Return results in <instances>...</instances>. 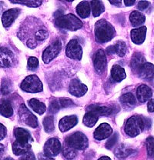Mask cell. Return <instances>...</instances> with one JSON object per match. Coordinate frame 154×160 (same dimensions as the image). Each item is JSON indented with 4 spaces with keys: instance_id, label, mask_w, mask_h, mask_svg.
<instances>
[{
    "instance_id": "836d02e7",
    "label": "cell",
    "mask_w": 154,
    "mask_h": 160,
    "mask_svg": "<svg viewBox=\"0 0 154 160\" xmlns=\"http://www.w3.org/2000/svg\"><path fill=\"white\" fill-rule=\"evenodd\" d=\"M43 127L46 132H53L55 129L54 119L53 116H47L43 119Z\"/></svg>"
},
{
    "instance_id": "f546056e",
    "label": "cell",
    "mask_w": 154,
    "mask_h": 160,
    "mask_svg": "<svg viewBox=\"0 0 154 160\" xmlns=\"http://www.w3.org/2000/svg\"><path fill=\"white\" fill-rule=\"evenodd\" d=\"M29 105L36 113L39 115H43L46 112V105L36 99H32L29 101Z\"/></svg>"
},
{
    "instance_id": "7c38bea8",
    "label": "cell",
    "mask_w": 154,
    "mask_h": 160,
    "mask_svg": "<svg viewBox=\"0 0 154 160\" xmlns=\"http://www.w3.org/2000/svg\"><path fill=\"white\" fill-rule=\"evenodd\" d=\"M88 88L86 85L80 82L78 79L72 80L69 87L70 94L76 97H81L86 93Z\"/></svg>"
},
{
    "instance_id": "bcb514c9",
    "label": "cell",
    "mask_w": 154,
    "mask_h": 160,
    "mask_svg": "<svg viewBox=\"0 0 154 160\" xmlns=\"http://www.w3.org/2000/svg\"><path fill=\"white\" fill-rule=\"evenodd\" d=\"M135 2H136L135 0H125L124 1L125 6H133V5L135 4Z\"/></svg>"
},
{
    "instance_id": "2e32d148",
    "label": "cell",
    "mask_w": 154,
    "mask_h": 160,
    "mask_svg": "<svg viewBox=\"0 0 154 160\" xmlns=\"http://www.w3.org/2000/svg\"><path fill=\"white\" fill-rule=\"evenodd\" d=\"M137 74L141 79H151L154 77V65L150 62H146L137 71Z\"/></svg>"
},
{
    "instance_id": "f5cc1de1",
    "label": "cell",
    "mask_w": 154,
    "mask_h": 160,
    "mask_svg": "<svg viewBox=\"0 0 154 160\" xmlns=\"http://www.w3.org/2000/svg\"><path fill=\"white\" fill-rule=\"evenodd\" d=\"M4 160H13V159L11 157H7V158H6V159H4Z\"/></svg>"
},
{
    "instance_id": "e0dca14e",
    "label": "cell",
    "mask_w": 154,
    "mask_h": 160,
    "mask_svg": "<svg viewBox=\"0 0 154 160\" xmlns=\"http://www.w3.org/2000/svg\"><path fill=\"white\" fill-rule=\"evenodd\" d=\"M146 26H141L138 29H133L130 32L132 41L136 45H141L142 43H143L146 39Z\"/></svg>"
},
{
    "instance_id": "1f68e13d",
    "label": "cell",
    "mask_w": 154,
    "mask_h": 160,
    "mask_svg": "<svg viewBox=\"0 0 154 160\" xmlns=\"http://www.w3.org/2000/svg\"><path fill=\"white\" fill-rule=\"evenodd\" d=\"M90 6L93 10V15L94 17L100 16L105 10L104 5L101 1H91Z\"/></svg>"
},
{
    "instance_id": "7a4b0ae2",
    "label": "cell",
    "mask_w": 154,
    "mask_h": 160,
    "mask_svg": "<svg viewBox=\"0 0 154 160\" xmlns=\"http://www.w3.org/2000/svg\"><path fill=\"white\" fill-rule=\"evenodd\" d=\"M115 34L114 28L106 20H99L95 25V36L98 42L105 43L110 41Z\"/></svg>"
},
{
    "instance_id": "c3c4849f",
    "label": "cell",
    "mask_w": 154,
    "mask_h": 160,
    "mask_svg": "<svg viewBox=\"0 0 154 160\" xmlns=\"http://www.w3.org/2000/svg\"><path fill=\"white\" fill-rule=\"evenodd\" d=\"M110 2L111 3L112 5H114V6H119L121 5V1H110Z\"/></svg>"
},
{
    "instance_id": "60d3db41",
    "label": "cell",
    "mask_w": 154,
    "mask_h": 160,
    "mask_svg": "<svg viewBox=\"0 0 154 160\" xmlns=\"http://www.w3.org/2000/svg\"><path fill=\"white\" fill-rule=\"evenodd\" d=\"M60 105L59 102V100H53L52 101V102L50 103L49 106V110L50 112H52L53 113H56V112H58L60 109Z\"/></svg>"
},
{
    "instance_id": "ffe728a7",
    "label": "cell",
    "mask_w": 154,
    "mask_h": 160,
    "mask_svg": "<svg viewBox=\"0 0 154 160\" xmlns=\"http://www.w3.org/2000/svg\"><path fill=\"white\" fill-rule=\"evenodd\" d=\"M106 52L109 54H114V53H116L120 57H123L126 52V45L124 42L119 41L114 46H110V47L107 48Z\"/></svg>"
},
{
    "instance_id": "9c48e42d",
    "label": "cell",
    "mask_w": 154,
    "mask_h": 160,
    "mask_svg": "<svg viewBox=\"0 0 154 160\" xmlns=\"http://www.w3.org/2000/svg\"><path fill=\"white\" fill-rule=\"evenodd\" d=\"M93 65L96 71L100 74L104 72L107 67L106 55L104 50L99 49L95 54L93 59Z\"/></svg>"
},
{
    "instance_id": "8d00e7d4",
    "label": "cell",
    "mask_w": 154,
    "mask_h": 160,
    "mask_svg": "<svg viewBox=\"0 0 154 160\" xmlns=\"http://www.w3.org/2000/svg\"><path fill=\"white\" fill-rule=\"evenodd\" d=\"M12 3L14 4H22L25 5L29 7H38L42 4V1H25V0H21V1H11Z\"/></svg>"
},
{
    "instance_id": "ab89813d",
    "label": "cell",
    "mask_w": 154,
    "mask_h": 160,
    "mask_svg": "<svg viewBox=\"0 0 154 160\" xmlns=\"http://www.w3.org/2000/svg\"><path fill=\"white\" fill-rule=\"evenodd\" d=\"M59 102L60 107L61 108L69 107V106L74 105L73 102L69 99H59Z\"/></svg>"
},
{
    "instance_id": "f1b7e54d",
    "label": "cell",
    "mask_w": 154,
    "mask_h": 160,
    "mask_svg": "<svg viewBox=\"0 0 154 160\" xmlns=\"http://www.w3.org/2000/svg\"><path fill=\"white\" fill-rule=\"evenodd\" d=\"M99 119V116L93 111H89L83 117V124L88 127H93L96 125Z\"/></svg>"
},
{
    "instance_id": "681fc988",
    "label": "cell",
    "mask_w": 154,
    "mask_h": 160,
    "mask_svg": "<svg viewBox=\"0 0 154 160\" xmlns=\"http://www.w3.org/2000/svg\"><path fill=\"white\" fill-rule=\"evenodd\" d=\"M41 160H54V159H53V158H51V157H49V156H47L45 155L44 157L41 158Z\"/></svg>"
},
{
    "instance_id": "ba28073f",
    "label": "cell",
    "mask_w": 154,
    "mask_h": 160,
    "mask_svg": "<svg viewBox=\"0 0 154 160\" xmlns=\"http://www.w3.org/2000/svg\"><path fill=\"white\" fill-rule=\"evenodd\" d=\"M66 53L70 59L80 60L83 56V49L76 39H72L67 44Z\"/></svg>"
},
{
    "instance_id": "e575fe53",
    "label": "cell",
    "mask_w": 154,
    "mask_h": 160,
    "mask_svg": "<svg viewBox=\"0 0 154 160\" xmlns=\"http://www.w3.org/2000/svg\"><path fill=\"white\" fill-rule=\"evenodd\" d=\"M13 89V83L8 79H3L1 85V92L3 95H8Z\"/></svg>"
},
{
    "instance_id": "4dcf8cb0",
    "label": "cell",
    "mask_w": 154,
    "mask_h": 160,
    "mask_svg": "<svg viewBox=\"0 0 154 160\" xmlns=\"http://www.w3.org/2000/svg\"><path fill=\"white\" fill-rule=\"evenodd\" d=\"M89 111H93L96 113L98 116H109L113 112V109L107 106H92L88 107Z\"/></svg>"
},
{
    "instance_id": "f907efd6",
    "label": "cell",
    "mask_w": 154,
    "mask_h": 160,
    "mask_svg": "<svg viewBox=\"0 0 154 160\" xmlns=\"http://www.w3.org/2000/svg\"><path fill=\"white\" fill-rule=\"evenodd\" d=\"M98 160H111V159L110 157H108V156H103V157H101Z\"/></svg>"
},
{
    "instance_id": "4316f807",
    "label": "cell",
    "mask_w": 154,
    "mask_h": 160,
    "mask_svg": "<svg viewBox=\"0 0 154 160\" xmlns=\"http://www.w3.org/2000/svg\"><path fill=\"white\" fill-rule=\"evenodd\" d=\"M146 62V59L143 54L140 52H136L133 55L131 60V67L134 72L138 71L139 69Z\"/></svg>"
},
{
    "instance_id": "3957f363",
    "label": "cell",
    "mask_w": 154,
    "mask_h": 160,
    "mask_svg": "<svg viewBox=\"0 0 154 160\" xmlns=\"http://www.w3.org/2000/svg\"><path fill=\"white\" fill-rule=\"evenodd\" d=\"M56 25L62 29L76 31L83 27V22L73 14L59 16L56 19Z\"/></svg>"
},
{
    "instance_id": "ee69618b",
    "label": "cell",
    "mask_w": 154,
    "mask_h": 160,
    "mask_svg": "<svg viewBox=\"0 0 154 160\" xmlns=\"http://www.w3.org/2000/svg\"><path fill=\"white\" fill-rule=\"evenodd\" d=\"M6 136V128L0 123V140L3 139Z\"/></svg>"
},
{
    "instance_id": "f6af8a7d",
    "label": "cell",
    "mask_w": 154,
    "mask_h": 160,
    "mask_svg": "<svg viewBox=\"0 0 154 160\" xmlns=\"http://www.w3.org/2000/svg\"><path fill=\"white\" fill-rule=\"evenodd\" d=\"M148 111L150 112H154V99H150L148 102Z\"/></svg>"
},
{
    "instance_id": "d4e9b609",
    "label": "cell",
    "mask_w": 154,
    "mask_h": 160,
    "mask_svg": "<svg viewBox=\"0 0 154 160\" xmlns=\"http://www.w3.org/2000/svg\"><path fill=\"white\" fill-rule=\"evenodd\" d=\"M76 12L79 16L83 19L89 17L90 13V3L87 1L80 2L76 7Z\"/></svg>"
},
{
    "instance_id": "7bdbcfd3",
    "label": "cell",
    "mask_w": 154,
    "mask_h": 160,
    "mask_svg": "<svg viewBox=\"0 0 154 160\" xmlns=\"http://www.w3.org/2000/svg\"><path fill=\"white\" fill-rule=\"evenodd\" d=\"M150 3L148 1H140L138 3V9L140 10H145L150 6Z\"/></svg>"
},
{
    "instance_id": "cb8c5ba5",
    "label": "cell",
    "mask_w": 154,
    "mask_h": 160,
    "mask_svg": "<svg viewBox=\"0 0 154 160\" xmlns=\"http://www.w3.org/2000/svg\"><path fill=\"white\" fill-rule=\"evenodd\" d=\"M111 76L116 82H121L126 77L125 70L119 65H114L111 70Z\"/></svg>"
},
{
    "instance_id": "7402d4cb",
    "label": "cell",
    "mask_w": 154,
    "mask_h": 160,
    "mask_svg": "<svg viewBox=\"0 0 154 160\" xmlns=\"http://www.w3.org/2000/svg\"><path fill=\"white\" fill-rule=\"evenodd\" d=\"M120 101L121 104L126 109L133 108L136 104V99L133 93L131 92H127L126 94H123L120 97Z\"/></svg>"
},
{
    "instance_id": "52a82bcc",
    "label": "cell",
    "mask_w": 154,
    "mask_h": 160,
    "mask_svg": "<svg viewBox=\"0 0 154 160\" xmlns=\"http://www.w3.org/2000/svg\"><path fill=\"white\" fill-rule=\"evenodd\" d=\"M62 48V43L59 40H56L53 44L49 46L43 53V61L45 63H49L54 59L59 53Z\"/></svg>"
},
{
    "instance_id": "d6986e66",
    "label": "cell",
    "mask_w": 154,
    "mask_h": 160,
    "mask_svg": "<svg viewBox=\"0 0 154 160\" xmlns=\"http://www.w3.org/2000/svg\"><path fill=\"white\" fill-rule=\"evenodd\" d=\"M16 140L20 142L30 143L33 141V137L27 130L23 129V128H16L14 131Z\"/></svg>"
},
{
    "instance_id": "9a60e30c",
    "label": "cell",
    "mask_w": 154,
    "mask_h": 160,
    "mask_svg": "<svg viewBox=\"0 0 154 160\" xmlns=\"http://www.w3.org/2000/svg\"><path fill=\"white\" fill-rule=\"evenodd\" d=\"M77 123H78V119L76 116L73 115V116H65L60 119L59 122V128L61 132H66L74 127Z\"/></svg>"
},
{
    "instance_id": "44dd1931",
    "label": "cell",
    "mask_w": 154,
    "mask_h": 160,
    "mask_svg": "<svg viewBox=\"0 0 154 160\" xmlns=\"http://www.w3.org/2000/svg\"><path fill=\"white\" fill-rule=\"evenodd\" d=\"M30 149H31L30 143L20 142L16 140L13 144V152L16 156L26 154V153L29 152Z\"/></svg>"
},
{
    "instance_id": "7dc6e473",
    "label": "cell",
    "mask_w": 154,
    "mask_h": 160,
    "mask_svg": "<svg viewBox=\"0 0 154 160\" xmlns=\"http://www.w3.org/2000/svg\"><path fill=\"white\" fill-rule=\"evenodd\" d=\"M5 150V147L3 144H0V159H1L2 156H3V152H4Z\"/></svg>"
},
{
    "instance_id": "816d5d0a",
    "label": "cell",
    "mask_w": 154,
    "mask_h": 160,
    "mask_svg": "<svg viewBox=\"0 0 154 160\" xmlns=\"http://www.w3.org/2000/svg\"><path fill=\"white\" fill-rule=\"evenodd\" d=\"M2 10H3V2H0V12H2Z\"/></svg>"
},
{
    "instance_id": "603a6c76",
    "label": "cell",
    "mask_w": 154,
    "mask_h": 160,
    "mask_svg": "<svg viewBox=\"0 0 154 160\" xmlns=\"http://www.w3.org/2000/svg\"><path fill=\"white\" fill-rule=\"evenodd\" d=\"M13 114V109L9 100L3 99L0 102V115L5 117H11Z\"/></svg>"
},
{
    "instance_id": "277c9868",
    "label": "cell",
    "mask_w": 154,
    "mask_h": 160,
    "mask_svg": "<svg viewBox=\"0 0 154 160\" xmlns=\"http://www.w3.org/2000/svg\"><path fill=\"white\" fill-rule=\"evenodd\" d=\"M66 143L75 149L84 150L88 147L89 142L86 135L81 132H76L69 136L66 139Z\"/></svg>"
},
{
    "instance_id": "6da1fadb",
    "label": "cell",
    "mask_w": 154,
    "mask_h": 160,
    "mask_svg": "<svg viewBox=\"0 0 154 160\" xmlns=\"http://www.w3.org/2000/svg\"><path fill=\"white\" fill-rule=\"evenodd\" d=\"M150 126V121L148 119L140 116H134L127 120L125 125V132L131 137L140 135L146 128Z\"/></svg>"
},
{
    "instance_id": "b9f144b4",
    "label": "cell",
    "mask_w": 154,
    "mask_h": 160,
    "mask_svg": "<svg viewBox=\"0 0 154 160\" xmlns=\"http://www.w3.org/2000/svg\"><path fill=\"white\" fill-rule=\"evenodd\" d=\"M19 160H36V158H35V155L33 154V152H29L23 155Z\"/></svg>"
},
{
    "instance_id": "8992f818",
    "label": "cell",
    "mask_w": 154,
    "mask_h": 160,
    "mask_svg": "<svg viewBox=\"0 0 154 160\" xmlns=\"http://www.w3.org/2000/svg\"><path fill=\"white\" fill-rule=\"evenodd\" d=\"M19 115L21 121L26 125L32 128H36L38 126L37 118L28 109V108L24 104H22L20 106Z\"/></svg>"
},
{
    "instance_id": "83f0119b",
    "label": "cell",
    "mask_w": 154,
    "mask_h": 160,
    "mask_svg": "<svg viewBox=\"0 0 154 160\" xmlns=\"http://www.w3.org/2000/svg\"><path fill=\"white\" fill-rule=\"evenodd\" d=\"M133 149H130V148H128L127 146H126L125 145L122 144L120 145V146H119L118 147L115 149L114 154L118 159L123 160L128 157L129 156H130V155L133 153Z\"/></svg>"
},
{
    "instance_id": "ac0fdd59",
    "label": "cell",
    "mask_w": 154,
    "mask_h": 160,
    "mask_svg": "<svg viewBox=\"0 0 154 160\" xmlns=\"http://www.w3.org/2000/svg\"><path fill=\"white\" fill-rule=\"evenodd\" d=\"M153 96V91L146 85H141L137 88L136 96L137 99L140 102H145L148 101Z\"/></svg>"
},
{
    "instance_id": "484cf974",
    "label": "cell",
    "mask_w": 154,
    "mask_h": 160,
    "mask_svg": "<svg viewBox=\"0 0 154 160\" xmlns=\"http://www.w3.org/2000/svg\"><path fill=\"white\" fill-rule=\"evenodd\" d=\"M130 20L132 26L136 27V26L143 25L146 21V17L144 15L142 14L140 12L133 11L130 15Z\"/></svg>"
},
{
    "instance_id": "d590c367",
    "label": "cell",
    "mask_w": 154,
    "mask_h": 160,
    "mask_svg": "<svg viewBox=\"0 0 154 160\" xmlns=\"http://www.w3.org/2000/svg\"><path fill=\"white\" fill-rule=\"evenodd\" d=\"M146 145L147 154L150 157H154V137L150 136L146 139Z\"/></svg>"
},
{
    "instance_id": "8fae6325",
    "label": "cell",
    "mask_w": 154,
    "mask_h": 160,
    "mask_svg": "<svg viewBox=\"0 0 154 160\" xmlns=\"http://www.w3.org/2000/svg\"><path fill=\"white\" fill-rule=\"evenodd\" d=\"M14 62V54L11 50L0 46V67H10Z\"/></svg>"
},
{
    "instance_id": "30bf717a",
    "label": "cell",
    "mask_w": 154,
    "mask_h": 160,
    "mask_svg": "<svg viewBox=\"0 0 154 160\" xmlns=\"http://www.w3.org/2000/svg\"><path fill=\"white\" fill-rule=\"evenodd\" d=\"M61 143L56 138H51L46 141L44 146V153L46 156H56L61 151Z\"/></svg>"
},
{
    "instance_id": "4fadbf2b",
    "label": "cell",
    "mask_w": 154,
    "mask_h": 160,
    "mask_svg": "<svg viewBox=\"0 0 154 160\" xmlns=\"http://www.w3.org/2000/svg\"><path fill=\"white\" fill-rule=\"evenodd\" d=\"M113 133V129L108 123L100 124L94 132V138L97 140H103L110 137Z\"/></svg>"
},
{
    "instance_id": "f35d334b",
    "label": "cell",
    "mask_w": 154,
    "mask_h": 160,
    "mask_svg": "<svg viewBox=\"0 0 154 160\" xmlns=\"http://www.w3.org/2000/svg\"><path fill=\"white\" fill-rule=\"evenodd\" d=\"M38 66V60L36 57H30L28 60V69L29 70H35Z\"/></svg>"
},
{
    "instance_id": "74e56055",
    "label": "cell",
    "mask_w": 154,
    "mask_h": 160,
    "mask_svg": "<svg viewBox=\"0 0 154 160\" xmlns=\"http://www.w3.org/2000/svg\"><path fill=\"white\" fill-rule=\"evenodd\" d=\"M117 140H118V134H117V133H114V134L109 139L108 141L106 142V147L108 149H112V148L115 146L116 143L117 142Z\"/></svg>"
},
{
    "instance_id": "5b68a950",
    "label": "cell",
    "mask_w": 154,
    "mask_h": 160,
    "mask_svg": "<svg viewBox=\"0 0 154 160\" xmlns=\"http://www.w3.org/2000/svg\"><path fill=\"white\" fill-rule=\"evenodd\" d=\"M20 87L23 91L31 93L42 92L43 89V83L36 75H31V76H27L21 83Z\"/></svg>"
},
{
    "instance_id": "5bb4252c",
    "label": "cell",
    "mask_w": 154,
    "mask_h": 160,
    "mask_svg": "<svg viewBox=\"0 0 154 160\" xmlns=\"http://www.w3.org/2000/svg\"><path fill=\"white\" fill-rule=\"evenodd\" d=\"M20 12L19 9H10L5 12L2 16V22L4 27H9L16 19Z\"/></svg>"
},
{
    "instance_id": "d6a6232c",
    "label": "cell",
    "mask_w": 154,
    "mask_h": 160,
    "mask_svg": "<svg viewBox=\"0 0 154 160\" xmlns=\"http://www.w3.org/2000/svg\"><path fill=\"white\" fill-rule=\"evenodd\" d=\"M63 155L66 159L71 160L73 159L77 155V152L75 149H73V147L69 146L68 144L65 143V145L63 146Z\"/></svg>"
}]
</instances>
